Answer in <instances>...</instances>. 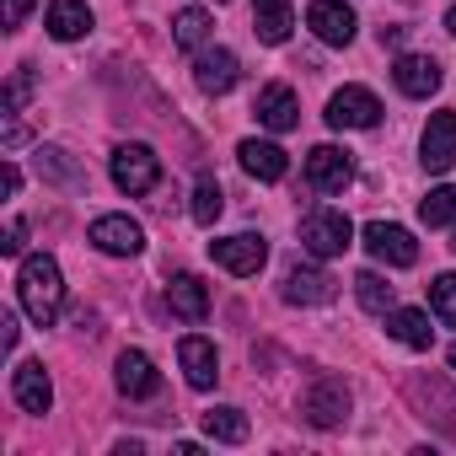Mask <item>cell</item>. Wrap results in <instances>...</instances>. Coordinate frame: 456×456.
Segmentation results:
<instances>
[{
    "label": "cell",
    "instance_id": "e0dca14e",
    "mask_svg": "<svg viewBox=\"0 0 456 456\" xmlns=\"http://www.w3.org/2000/svg\"><path fill=\"white\" fill-rule=\"evenodd\" d=\"M392 81H397L403 97H429V92H440V60H429V54H403V60L392 65Z\"/></svg>",
    "mask_w": 456,
    "mask_h": 456
},
{
    "label": "cell",
    "instance_id": "e575fe53",
    "mask_svg": "<svg viewBox=\"0 0 456 456\" xmlns=\"http://www.w3.org/2000/svg\"><path fill=\"white\" fill-rule=\"evenodd\" d=\"M0 344L17 349V317H0Z\"/></svg>",
    "mask_w": 456,
    "mask_h": 456
},
{
    "label": "cell",
    "instance_id": "cb8c5ba5",
    "mask_svg": "<svg viewBox=\"0 0 456 456\" xmlns=\"http://www.w3.org/2000/svg\"><path fill=\"white\" fill-rule=\"evenodd\" d=\"M253 6H258V38L264 44H285L290 38V0H253Z\"/></svg>",
    "mask_w": 456,
    "mask_h": 456
},
{
    "label": "cell",
    "instance_id": "d6a6232c",
    "mask_svg": "<svg viewBox=\"0 0 456 456\" xmlns=\"http://www.w3.org/2000/svg\"><path fill=\"white\" fill-rule=\"evenodd\" d=\"M33 6H38V0H6V28H22Z\"/></svg>",
    "mask_w": 456,
    "mask_h": 456
},
{
    "label": "cell",
    "instance_id": "ffe728a7",
    "mask_svg": "<svg viewBox=\"0 0 456 456\" xmlns=\"http://www.w3.org/2000/svg\"><path fill=\"white\" fill-rule=\"evenodd\" d=\"M237 156H242L248 177H258V183H280V177L290 172V161H285V151H280L274 140H242Z\"/></svg>",
    "mask_w": 456,
    "mask_h": 456
},
{
    "label": "cell",
    "instance_id": "6da1fadb",
    "mask_svg": "<svg viewBox=\"0 0 456 456\" xmlns=\"http://www.w3.org/2000/svg\"><path fill=\"white\" fill-rule=\"evenodd\" d=\"M17 296H22V312H28L38 328H54V317L65 312V274H60V264H54L49 253L22 258Z\"/></svg>",
    "mask_w": 456,
    "mask_h": 456
},
{
    "label": "cell",
    "instance_id": "7c38bea8",
    "mask_svg": "<svg viewBox=\"0 0 456 456\" xmlns=\"http://www.w3.org/2000/svg\"><path fill=\"white\" fill-rule=\"evenodd\" d=\"M419 161L429 167V172H451V161H456V113L445 108V113H435L429 124H424V140H419Z\"/></svg>",
    "mask_w": 456,
    "mask_h": 456
},
{
    "label": "cell",
    "instance_id": "83f0119b",
    "mask_svg": "<svg viewBox=\"0 0 456 456\" xmlns=\"http://www.w3.org/2000/svg\"><path fill=\"white\" fill-rule=\"evenodd\" d=\"M188 209H193V220H199V225H215V220H220V209H225L220 183H215V177H204V183L193 188V204H188Z\"/></svg>",
    "mask_w": 456,
    "mask_h": 456
},
{
    "label": "cell",
    "instance_id": "52a82bcc",
    "mask_svg": "<svg viewBox=\"0 0 456 456\" xmlns=\"http://www.w3.org/2000/svg\"><path fill=\"white\" fill-rule=\"evenodd\" d=\"M86 242H92L97 253H108V258H134V253L145 248V232H140L129 215H97L92 232H86Z\"/></svg>",
    "mask_w": 456,
    "mask_h": 456
},
{
    "label": "cell",
    "instance_id": "44dd1931",
    "mask_svg": "<svg viewBox=\"0 0 456 456\" xmlns=\"http://www.w3.org/2000/svg\"><path fill=\"white\" fill-rule=\"evenodd\" d=\"M86 28H92L86 0H49V33H54L60 44H76V38H86Z\"/></svg>",
    "mask_w": 456,
    "mask_h": 456
},
{
    "label": "cell",
    "instance_id": "ab89813d",
    "mask_svg": "<svg viewBox=\"0 0 456 456\" xmlns=\"http://www.w3.org/2000/svg\"><path fill=\"white\" fill-rule=\"evenodd\" d=\"M220 6H225V0H220Z\"/></svg>",
    "mask_w": 456,
    "mask_h": 456
},
{
    "label": "cell",
    "instance_id": "4316f807",
    "mask_svg": "<svg viewBox=\"0 0 456 456\" xmlns=\"http://www.w3.org/2000/svg\"><path fill=\"white\" fill-rule=\"evenodd\" d=\"M354 296H360V306H365V312H376V317H387V312H392V285H387L381 274H370V269L354 280Z\"/></svg>",
    "mask_w": 456,
    "mask_h": 456
},
{
    "label": "cell",
    "instance_id": "d590c367",
    "mask_svg": "<svg viewBox=\"0 0 456 456\" xmlns=\"http://www.w3.org/2000/svg\"><path fill=\"white\" fill-rule=\"evenodd\" d=\"M0 183H6V193H17V188H22V172H17V167L6 161V172H0Z\"/></svg>",
    "mask_w": 456,
    "mask_h": 456
},
{
    "label": "cell",
    "instance_id": "4dcf8cb0",
    "mask_svg": "<svg viewBox=\"0 0 456 456\" xmlns=\"http://www.w3.org/2000/svg\"><path fill=\"white\" fill-rule=\"evenodd\" d=\"M28 92H33V65H22V70L12 76V86H6V113H17V108L28 102Z\"/></svg>",
    "mask_w": 456,
    "mask_h": 456
},
{
    "label": "cell",
    "instance_id": "f546056e",
    "mask_svg": "<svg viewBox=\"0 0 456 456\" xmlns=\"http://www.w3.org/2000/svg\"><path fill=\"white\" fill-rule=\"evenodd\" d=\"M38 172H49V177H60V183H81V172L65 161V151H38Z\"/></svg>",
    "mask_w": 456,
    "mask_h": 456
},
{
    "label": "cell",
    "instance_id": "5b68a950",
    "mask_svg": "<svg viewBox=\"0 0 456 456\" xmlns=\"http://www.w3.org/2000/svg\"><path fill=\"white\" fill-rule=\"evenodd\" d=\"M360 237H365V253H370L376 264H392V269H413V264H419V242H413V232H408V225L370 220Z\"/></svg>",
    "mask_w": 456,
    "mask_h": 456
},
{
    "label": "cell",
    "instance_id": "30bf717a",
    "mask_svg": "<svg viewBox=\"0 0 456 456\" xmlns=\"http://www.w3.org/2000/svg\"><path fill=\"white\" fill-rule=\"evenodd\" d=\"M306 28L322 38V44H333V49H344L349 38H354V12L344 6V0H312V6H306Z\"/></svg>",
    "mask_w": 456,
    "mask_h": 456
},
{
    "label": "cell",
    "instance_id": "d6986e66",
    "mask_svg": "<svg viewBox=\"0 0 456 456\" xmlns=\"http://www.w3.org/2000/svg\"><path fill=\"white\" fill-rule=\"evenodd\" d=\"M118 392L124 397H156L161 392V376H156V365H151V354L145 349H124L118 354Z\"/></svg>",
    "mask_w": 456,
    "mask_h": 456
},
{
    "label": "cell",
    "instance_id": "8992f818",
    "mask_svg": "<svg viewBox=\"0 0 456 456\" xmlns=\"http://www.w3.org/2000/svg\"><path fill=\"white\" fill-rule=\"evenodd\" d=\"M328 124L333 129H376L381 124V102L370 86H344L328 97Z\"/></svg>",
    "mask_w": 456,
    "mask_h": 456
},
{
    "label": "cell",
    "instance_id": "7402d4cb",
    "mask_svg": "<svg viewBox=\"0 0 456 456\" xmlns=\"http://www.w3.org/2000/svg\"><path fill=\"white\" fill-rule=\"evenodd\" d=\"M387 333H392L397 344H408V349H429V338H435L429 317L413 312V306H392V312H387Z\"/></svg>",
    "mask_w": 456,
    "mask_h": 456
},
{
    "label": "cell",
    "instance_id": "603a6c76",
    "mask_svg": "<svg viewBox=\"0 0 456 456\" xmlns=\"http://www.w3.org/2000/svg\"><path fill=\"white\" fill-rule=\"evenodd\" d=\"M204 435L220 440V445H242V440L253 435V424H248L242 408H209V413H204Z\"/></svg>",
    "mask_w": 456,
    "mask_h": 456
},
{
    "label": "cell",
    "instance_id": "2e32d148",
    "mask_svg": "<svg viewBox=\"0 0 456 456\" xmlns=\"http://www.w3.org/2000/svg\"><path fill=\"white\" fill-rule=\"evenodd\" d=\"M12 397H17V408H28V413H49V408H54V381H49V370H44L38 360L17 365V376H12Z\"/></svg>",
    "mask_w": 456,
    "mask_h": 456
},
{
    "label": "cell",
    "instance_id": "d4e9b609",
    "mask_svg": "<svg viewBox=\"0 0 456 456\" xmlns=\"http://www.w3.org/2000/svg\"><path fill=\"white\" fill-rule=\"evenodd\" d=\"M204 38H209V12L204 6H183L172 17V44L177 49H204Z\"/></svg>",
    "mask_w": 456,
    "mask_h": 456
},
{
    "label": "cell",
    "instance_id": "484cf974",
    "mask_svg": "<svg viewBox=\"0 0 456 456\" xmlns=\"http://www.w3.org/2000/svg\"><path fill=\"white\" fill-rule=\"evenodd\" d=\"M419 220L424 225H456V183L429 188V199H419Z\"/></svg>",
    "mask_w": 456,
    "mask_h": 456
},
{
    "label": "cell",
    "instance_id": "ba28073f",
    "mask_svg": "<svg viewBox=\"0 0 456 456\" xmlns=\"http://www.w3.org/2000/svg\"><path fill=\"white\" fill-rule=\"evenodd\" d=\"M209 258H215L225 274L248 280V274H258V269H264L269 242H264V237H253V232H242V237H220V242H209Z\"/></svg>",
    "mask_w": 456,
    "mask_h": 456
},
{
    "label": "cell",
    "instance_id": "9a60e30c",
    "mask_svg": "<svg viewBox=\"0 0 456 456\" xmlns=\"http://www.w3.org/2000/svg\"><path fill=\"white\" fill-rule=\"evenodd\" d=\"M253 113H258V124H264V129H274V134H285V129H296V124H301V102H296V92H290V86H280V81L258 92Z\"/></svg>",
    "mask_w": 456,
    "mask_h": 456
},
{
    "label": "cell",
    "instance_id": "74e56055",
    "mask_svg": "<svg viewBox=\"0 0 456 456\" xmlns=\"http://www.w3.org/2000/svg\"><path fill=\"white\" fill-rule=\"evenodd\" d=\"M451 370H456V344H451Z\"/></svg>",
    "mask_w": 456,
    "mask_h": 456
},
{
    "label": "cell",
    "instance_id": "8d00e7d4",
    "mask_svg": "<svg viewBox=\"0 0 456 456\" xmlns=\"http://www.w3.org/2000/svg\"><path fill=\"white\" fill-rule=\"evenodd\" d=\"M445 28H451V38H456V6H451V12H445Z\"/></svg>",
    "mask_w": 456,
    "mask_h": 456
},
{
    "label": "cell",
    "instance_id": "8fae6325",
    "mask_svg": "<svg viewBox=\"0 0 456 456\" xmlns=\"http://www.w3.org/2000/svg\"><path fill=\"white\" fill-rule=\"evenodd\" d=\"M177 365H183L188 387H199V392H209V387L220 381V354H215V344L199 338V333H188V338L177 344Z\"/></svg>",
    "mask_w": 456,
    "mask_h": 456
},
{
    "label": "cell",
    "instance_id": "f35d334b",
    "mask_svg": "<svg viewBox=\"0 0 456 456\" xmlns=\"http://www.w3.org/2000/svg\"><path fill=\"white\" fill-rule=\"evenodd\" d=\"M451 253H456V237H451Z\"/></svg>",
    "mask_w": 456,
    "mask_h": 456
},
{
    "label": "cell",
    "instance_id": "5bb4252c",
    "mask_svg": "<svg viewBox=\"0 0 456 456\" xmlns=\"http://www.w3.org/2000/svg\"><path fill=\"white\" fill-rule=\"evenodd\" d=\"M333 296H338V280L322 274V269L296 264V269L285 274V301H290V306H328Z\"/></svg>",
    "mask_w": 456,
    "mask_h": 456
},
{
    "label": "cell",
    "instance_id": "ac0fdd59",
    "mask_svg": "<svg viewBox=\"0 0 456 456\" xmlns=\"http://www.w3.org/2000/svg\"><path fill=\"white\" fill-rule=\"evenodd\" d=\"M167 306H172L177 322H204V317H209V290H204V280H199V274H172Z\"/></svg>",
    "mask_w": 456,
    "mask_h": 456
},
{
    "label": "cell",
    "instance_id": "9c48e42d",
    "mask_svg": "<svg viewBox=\"0 0 456 456\" xmlns=\"http://www.w3.org/2000/svg\"><path fill=\"white\" fill-rule=\"evenodd\" d=\"M306 183H312L317 193H344V188L354 183V161H349V151H338V145H317V151L306 156Z\"/></svg>",
    "mask_w": 456,
    "mask_h": 456
},
{
    "label": "cell",
    "instance_id": "f1b7e54d",
    "mask_svg": "<svg viewBox=\"0 0 456 456\" xmlns=\"http://www.w3.org/2000/svg\"><path fill=\"white\" fill-rule=\"evenodd\" d=\"M429 306H435V317H440L445 328H456V274H440V280L429 285Z\"/></svg>",
    "mask_w": 456,
    "mask_h": 456
},
{
    "label": "cell",
    "instance_id": "836d02e7",
    "mask_svg": "<svg viewBox=\"0 0 456 456\" xmlns=\"http://www.w3.org/2000/svg\"><path fill=\"white\" fill-rule=\"evenodd\" d=\"M403 38H408V28H381V49H403Z\"/></svg>",
    "mask_w": 456,
    "mask_h": 456
},
{
    "label": "cell",
    "instance_id": "277c9868",
    "mask_svg": "<svg viewBox=\"0 0 456 456\" xmlns=\"http://www.w3.org/2000/svg\"><path fill=\"white\" fill-rule=\"evenodd\" d=\"M108 172H113V183H118V193L140 199V193H151V188L161 183V156H156L151 145H118Z\"/></svg>",
    "mask_w": 456,
    "mask_h": 456
},
{
    "label": "cell",
    "instance_id": "1f68e13d",
    "mask_svg": "<svg viewBox=\"0 0 456 456\" xmlns=\"http://www.w3.org/2000/svg\"><path fill=\"white\" fill-rule=\"evenodd\" d=\"M22 248H28V225H22V220H12V225H6V242H0V253L17 258Z\"/></svg>",
    "mask_w": 456,
    "mask_h": 456
},
{
    "label": "cell",
    "instance_id": "3957f363",
    "mask_svg": "<svg viewBox=\"0 0 456 456\" xmlns=\"http://www.w3.org/2000/svg\"><path fill=\"white\" fill-rule=\"evenodd\" d=\"M349 242H354V225L344 209H312L301 220V248L312 258H338V253H349Z\"/></svg>",
    "mask_w": 456,
    "mask_h": 456
},
{
    "label": "cell",
    "instance_id": "4fadbf2b",
    "mask_svg": "<svg viewBox=\"0 0 456 456\" xmlns=\"http://www.w3.org/2000/svg\"><path fill=\"white\" fill-rule=\"evenodd\" d=\"M237 76H242V65H237L232 49H204L199 65H193V81H199L204 97H225V92L237 86Z\"/></svg>",
    "mask_w": 456,
    "mask_h": 456
},
{
    "label": "cell",
    "instance_id": "7a4b0ae2",
    "mask_svg": "<svg viewBox=\"0 0 456 456\" xmlns=\"http://www.w3.org/2000/svg\"><path fill=\"white\" fill-rule=\"evenodd\" d=\"M301 413H306V424H317V429H338V424L349 419V387H344V376L317 370V376L301 387Z\"/></svg>",
    "mask_w": 456,
    "mask_h": 456
}]
</instances>
